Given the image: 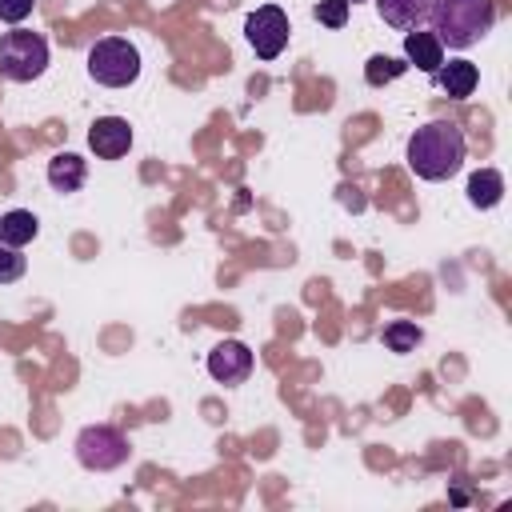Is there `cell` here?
<instances>
[{
    "label": "cell",
    "mask_w": 512,
    "mask_h": 512,
    "mask_svg": "<svg viewBox=\"0 0 512 512\" xmlns=\"http://www.w3.org/2000/svg\"><path fill=\"white\" fill-rule=\"evenodd\" d=\"M88 148L100 156V160H120L128 148H132V128L124 116H100L92 120L88 128Z\"/></svg>",
    "instance_id": "ba28073f"
},
{
    "label": "cell",
    "mask_w": 512,
    "mask_h": 512,
    "mask_svg": "<svg viewBox=\"0 0 512 512\" xmlns=\"http://www.w3.org/2000/svg\"><path fill=\"white\" fill-rule=\"evenodd\" d=\"M44 68H48V40L40 32L12 28L0 36V76L4 80L28 84V80H40Z\"/></svg>",
    "instance_id": "277c9868"
},
{
    "label": "cell",
    "mask_w": 512,
    "mask_h": 512,
    "mask_svg": "<svg viewBox=\"0 0 512 512\" xmlns=\"http://www.w3.org/2000/svg\"><path fill=\"white\" fill-rule=\"evenodd\" d=\"M376 12H380V20H384L388 28L412 32V28H420V24L428 20L432 0H376Z\"/></svg>",
    "instance_id": "30bf717a"
},
{
    "label": "cell",
    "mask_w": 512,
    "mask_h": 512,
    "mask_svg": "<svg viewBox=\"0 0 512 512\" xmlns=\"http://www.w3.org/2000/svg\"><path fill=\"white\" fill-rule=\"evenodd\" d=\"M88 76L104 88H128L140 80V52L132 40L104 36L88 48Z\"/></svg>",
    "instance_id": "3957f363"
},
{
    "label": "cell",
    "mask_w": 512,
    "mask_h": 512,
    "mask_svg": "<svg viewBox=\"0 0 512 512\" xmlns=\"http://www.w3.org/2000/svg\"><path fill=\"white\" fill-rule=\"evenodd\" d=\"M500 196H504V176L496 168H480V172L468 176V204L472 208L488 212V208L500 204Z\"/></svg>",
    "instance_id": "4fadbf2b"
},
{
    "label": "cell",
    "mask_w": 512,
    "mask_h": 512,
    "mask_svg": "<svg viewBox=\"0 0 512 512\" xmlns=\"http://www.w3.org/2000/svg\"><path fill=\"white\" fill-rule=\"evenodd\" d=\"M348 4H356V0H348Z\"/></svg>",
    "instance_id": "ffe728a7"
},
{
    "label": "cell",
    "mask_w": 512,
    "mask_h": 512,
    "mask_svg": "<svg viewBox=\"0 0 512 512\" xmlns=\"http://www.w3.org/2000/svg\"><path fill=\"white\" fill-rule=\"evenodd\" d=\"M20 276H24V256H20V248L0 244V284H12V280H20Z\"/></svg>",
    "instance_id": "ac0fdd59"
},
{
    "label": "cell",
    "mask_w": 512,
    "mask_h": 512,
    "mask_svg": "<svg viewBox=\"0 0 512 512\" xmlns=\"http://www.w3.org/2000/svg\"><path fill=\"white\" fill-rule=\"evenodd\" d=\"M348 0H320L316 8H312V16L324 24V28H344L348 24Z\"/></svg>",
    "instance_id": "e0dca14e"
},
{
    "label": "cell",
    "mask_w": 512,
    "mask_h": 512,
    "mask_svg": "<svg viewBox=\"0 0 512 512\" xmlns=\"http://www.w3.org/2000/svg\"><path fill=\"white\" fill-rule=\"evenodd\" d=\"M32 4L36 0H0V20L4 24H20V20L32 16Z\"/></svg>",
    "instance_id": "d6986e66"
},
{
    "label": "cell",
    "mask_w": 512,
    "mask_h": 512,
    "mask_svg": "<svg viewBox=\"0 0 512 512\" xmlns=\"http://www.w3.org/2000/svg\"><path fill=\"white\" fill-rule=\"evenodd\" d=\"M404 60H408V64H416L420 72L436 76V72H440V64H444V44H440L432 32L412 28V32H404Z\"/></svg>",
    "instance_id": "9c48e42d"
},
{
    "label": "cell",
    "mask_w": 512,
    "mask_h": 512,
    "mask_svg": "<svg viewBox=\"0 0 512 512\" xmlns=\"http://www.w3.org/2000/svg\"><path fill=\"white\" fill-rule=\"evenodd\" d=\"M404 72H408V60H396V56H384V52L368 56V64H364V80H368L372 88H384V84H392V80L404 76Z\"/></svg>",
    "instance_id": "9a60e30c"
},
{
    "label": "cell",
    "mask_w": 512,
    "mask_h": 512,
    "mask_svg": "<svg viewBox=\"0 0 512 512\" xmlns=\"http://www.w3.org/2000/svg\"><path fill=\"white\" fill-rule=\"evenodd\" d=\"M208 376L216 384H244L252 376V348L244 340H220L208 352Z\"/></svg>",
    "instance_id": "52a82bcc"
},
{
    "label": "cell",
    "mask_w": 512,
    "mask_h": 512,
    "mask_svg": "<svg viewBox=\"0 0 512 512\" xmlns=\"http://www.w3.org/2000/svg\"><path fill=\"white\" fill-rule=\"evenodd\" d=\"M36 232H40V220H36L28 208H12V212L0 216V244H8V248L32 244Z\"/></svg>",
    "instance_id": "5bb4252c"
},
{
    "label": "cell",
    "mask_w": 512,
    "mask_h": 512,
    "mask_svg": "<svg viewBox=\"0 0 512 512\" xmlns=\"http://www.w3.org/2000/svg\"><path fill=\"white\" fill-rule=\"evenodd\" d=\"M428 20H432V36L444 48L464 52L492 32L496 8H492V0H432Z\"/></svg>",
    "instance_id": "7a4b0ae2"
},
{
    "label": "cell",
    "mask_w": 512,
    "mask_h": 512,
    "mask_svg": "<svg viewBox=\"0 0 512 512\" xmlns=\"http://www.w3.org/2000/svg\"><path fill=\"white\" fill-rule=\"evenodd\" d=\"M464 156H468V144H464L460 124H452V120H432V124H424L408 136V168L420 180L456 176Z\"/></svg>",
    "instance_id": "6da1fadb"
},
{
    "label": "cell",
    "mask_w": 512,
    "mask_h": 512,
    "mask_svg": "<svg viewBox=\"0 0 512 512\" xmlns=\"http://www.w3.org/2000/svg\"><path fill=\"white\" fill-rule=\"evenodd\" d=\"M132 456V444L120 428L112 424H88L80 436H76V460L88 468V472H112L120 464H128Z\"/></svg>",
    "instance_id": "5b68a950"
},
{
    "label": "cell",
    "mask_w": 512,
    "mask_h": 512,
    "mask_svg": "<svg viewBox=\"0 0 512 512\" xmlns=\"http://www.w3.org/2000/svg\"><path fill=\"white\" fill-rule=\"evenodd\" d=\"M244 36L252 44V52L260 60H276L284 48H288V36H292V24L284 16V8L276 4H260L248 20H244Z\"/></svg>",
    "instance_id": "8992f818"
},
{
    "label": "cell",
    "mask_w": 512,
    "mask_h": 512,
    "mask_svg": "<svg viewBox=\"0 0 512 512\" xmlns=\"http://www.w3.org/2000/svg\"><path fill=\"white\" fill-rule=\"evenodd\" d=\"M436 80H440L444 96H452V100H464V96H472V92H476V84H480V72H476V64H472V60H448V64H440Z\"/></svg>",
    "instance_id": "8fae6325"
},
{
    "label": "cell",
    "mask_w": 512,
    "mask_h": 512,
    "mask_svg": "<svg viewBox=\"0 0 512 512\" xmlns=\"http://www.w3.org/2000/svg\"><path fill=\"white\" fill-rule=\"evenodd\" d=\"M420 340H424V332H420V324H412V320H392V324L384 328V348H388V352H412Z\"/></svg>",
    "instance_id": "2e32d148"
},
{
    "label": "cell",
    "mask_w": 512,
    "mask_h": 512,
    "mask_svg": "<svg viewBox=\"0 0 512 512\" xmlns=\"http://www.w3.org/2000/svg\"><path fill=\"white\" fill-rule=\"evenodd\" d=\"M84 176H88V164H84L76 152H56V156L48 160V184H52L56 192H76V188L84 184Z\"/></svg>",
    "instance_id": "7c38bea8"
}]
</instances>
